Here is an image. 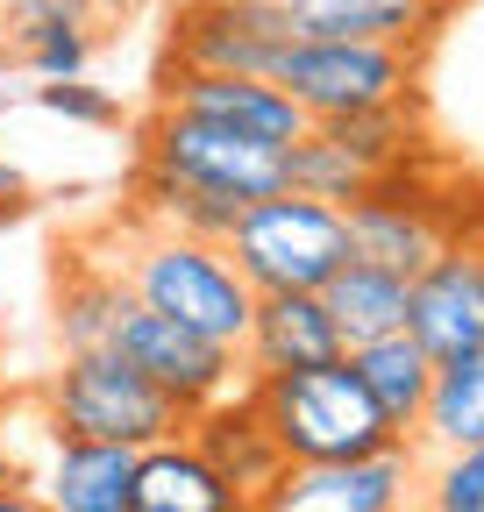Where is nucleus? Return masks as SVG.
<instances>
[{"label": "nucleus", "mask_w": 484, "mask_h": 512, "mask_svg": "<svg viewBox=\"0 0 484 512\" xmlns=\"http://www.w3.org/2000/svg\"><path fill=\"white\" fill-rule=\"evenodd\" d=\"M136 171L178 178L193 192H214L228 207H250L285 192V150L257 143V136H235L221 121L200 114H178V107H150V121L136 128Z\"/></svg>", "instance_id": "obj_6"}, {"label": "nucleus", "mask_w": 484, "mask_h": 512, "mask_svg": "<svg viewBox=\"0 0 484 512\" xmlns=\"http://www.w3.org/2000/svg\"><path fill=\"white\" fill-rule=\"evenodd\" d=\"M406 335L442 356L484 349V235H449L428 264L406 278Z\"/></svg>", "instance_id": "obj_9"}, {"label": "nucleus", "mask_w": 484, "mask_h": 512, "mask_svg": "<svg viewBox=\"0 0 484 512\" xmlns=\"http://www.w3.org/2000/svg\"><path fill=\"white\" fill-rule=\"evenodd\" d=\"M0 185H8V164H0Z\"/></svg>", "instance_id": "obj_31"}, {"label": "nucleus", "mask_w": 484, "mask_h": 512, "mask_svg": "<svg viewBox=\"0 0 484 512\" xmlns=\"http://www.w3.org/2000/svg\"><path fill=\"white\" fill-rule=\"evenodd\" d=\"M157 107L221 121V128H235V136H257V143H278V150L307 136V114L292 107L285 86H271V79H242V72H164Z\"/></svg>", "instance_id": "obj_12"}, {"label": "nucleus", "mask_w": 484, "mask_h": 512, "mask_svg": "<svg viewBox=\"0 0 484 512\" xmlns=\"http://www.w3.org/2000/svg\"><path fill=\"white\" fill-rule=\"evenodd\" d=\"M228 264L242 271L250 292H321L342 264H349V214L307 192H271L235 214V228L221 235Z\"/></svg>", "instance_id": "obj_3"}, {"label": "nucleus", "mask_w": 484, "mask_h": 512, "mask_svg": "<svg viewBox=\"0 0 484 512\" xmlns=\"http://www.w3.org/2000/svg\"><path fill=\"white\" fill-rule=\"evenodd\" d=\"M285 8H299V0H285Z\"/></svg>", "instance_id": "obj_32"}, {"label": "nucleus", "mask_w": 484, "mask_h": 512, "mask_svg": "<svg viewBox=\"0 0 484 512\" xmlns=\"http://www.w3.org/2000/svg\"><path fill=\"white\" fill-rule=\"evenodd\" d=\"M413 470H420L413 441H392V448H378V456H356V463L292 470L264 512H385L392 498L413 491Z\"/></svg>", "instance_id": "obj_13"}, {"label": "nucleus", "mask_w": 484, "mask_h": 512, "mask_svg": "<svg viewBox=\"0 0 484 512\" xmlns=\"http://www.w3.org/2000/svg\"><path fill=\"white\" fill-rule=\"evenodd\" d=\"M349 370H356V384H363V392H371V406L392 420V434H399V441H413L420 406H428L435 356H428V349H420V342L399 328V335H378V342L349 349Z\"/></svg>", "instance_id": "obj_19"}, {"label": "nucleus", "mask_w": 484, "mask_h": 512, "mask_svg": "<svg viewBox=\"0 0 484 512\" xmlns=\"http://www.w3.org/2000/svg\"><path fill=\"white\" fill-rule=\"evenodd\" d=\"M150 8V0H86V22L100 29V22H136Z\"/></svg>", "instance_id": "obj_27"}, {"label": "nucleus", "mask_w": 484, "mask_h": 512, "mask_svg": "<svg viewBox=\"0 0 484 512\" xmlns=\"http://www.w3.org/2000/svg\"><path fill=\"white\" fill-rule=\"evenodd\" d=\"M321 306H328L335 335H342V356H349L363 342L406 328V278L385 271V264H371V256H349V264L321 285Z\"/></svg>", "instance_id": "obj_18"}, {"label": "nucleus", "mask_w": 484, "mask_h": 512, "mask_svg": "<svg viewBox=\"0 0 484 512\" xmlns=\"http://www.w3.org/2000/svg\"><path fill=\"white\" fill-rule=\"evenodd\" d=\"M299 36L285 0H178L164 72H242L271 79L278 50Z\"/></svg>", "instance_id": "obj_7"}, {"label": "nucleus", "mask_w": 484, "mask_h": 512, "mask_svg": "<svg viewBox=\"0 0 484 512\" xmlns=\"http://www.w3.org/2000/svg\"><path fill=\"white\" fill-rule=\"evenodd\" d=\"M413 441H428V448H484V349L435 363Z\"/></svg>", "instance_id": "obj_21"}, {"label": "nucleus", "mask_w": 484, "mask_h": 512, "mask_svg": "<svg viewBox=\"0 0 484 512\" xmlns=\"http://www.w3.org/2000/svg\"><path fill=\"white\" fill-rule=\"evenodd\" d=\"M36 107L57 114V121H79V128H114L121 121V100L107 86H86V79H36Z\"/></svg>", "instance_id": "obj_25"}, {"label": "nucleus", "mask_w": 484, "mask_h": 512, "mask_svg": "<svg viewBox=\"0 0 484 512\" xmlns=\"http://www.w3.org/2000/svg\"><path fill=\"white\" fill-rule=\"evenodd\" d=\"M57 15H86V0H8V29H36Z\"/></svg>", "instance_id": "obj_26"}, {"label": "nucleus", "mask_w": 484, "mask_h": 512, "mask_svg": "<svg viewBox=\"0 0 484 512\" xmlns=\"http://www.w3.org/2000/svg\"><path fill=\"white\" fill-rule=\"evenodd\" d=\"M0 484H22V456H15V441H8V413H0Z\"/></svg>", "instance_id": "obj_29"}, {"label": "nucleus", "mask_w": 484, "mask_h": 512, "mask_svg": "<svg viewBox=\"0 0 484 512\" xmlns=\"http://www.w3.org/2000/svg\"><path fill=\"white\" fill-rule=\"evenodd\" d=\"M456 15V0H299V36H356V43H428Z\"/></svg>", "instance_id": "obj_17"}, {"label": "nucleus", "mask_w": 484, "mask_h": 512, "mask_svg": "<svg viewBox=\"0 0 484 512\" xmlns=\"http://www.w3.org/2000/svg\"><path fill=\"white\" fill-rule=\"evenodd\" d=\"M285 185L292 192H307V200H328V207H349V200H363L378 178L363 171L321 121H307V136L299 143H285Z\"/></svg>", "instance_id": "obj_22"}, {"label": "nucleus", "mask_w": 484, "mask_h": 512, "mask_svg": "<svg viewBox=\"0 0 484 512\" xmlns=\"http://www.w3.org/2000/svg\"><path fill=\"white\" fill-rule=\"evenodd\" d=\"M186 441L214 463V477H221L242 505H250V512H264V505L278 498V484L292 477L285 448L271 441V427H264V413H257V399H250V384H235L228 399L186 413Z\"/></svg>", "instance_id": "obj_11"}, {"label": "nucleus", "mask_w": 484, "mask_h": 512, "mask_svg": "<svg viewBox=\"0 0 484 512\" xmlns=\"http://www.w3.org/2000/svg\"><path fill=\"white\" fill-rule=\"evenodd\" d=\"M271 86L292 93L307 121H342L399 107L420 86V43H356V36H292L271 64Z\"/></svg>", "instance_id": "obj_5"}, {"label": "nucleus", "mask_w": 484, "mask_h": 512, "mask_svg": "<svg viewBox=\"0 0 484 512\" xmlns=\"http://www.w3.org/2000/svg\"><path fill=\"white\" fill-rule=\"evenodd\" d=\"M36 406H43L50 434H79V441L150 448V441L186 434V413H178L136 363H121L114 349H72L65 363L43 377Z\"/></svg>", "instance_id": "obj_4"}, {"label": "nucleus", "mask_w": 484, "mask_h": 512, "mask_svg": "<svg viewBox=\"0 0 484 512\" xmlns=\"http://www.w3.org/2000/svg\"><path fill=\"white\" fill-rule=\"evenodd\" d=\"M114 356L136 363L178 413H200V406L228 399L235 384H242V356H235V349H221V342H207V335H193V328H178V320H164V313H150V306H129V313H121Z\"/></svg>", "instance_id": "obj_8"}, {"label": "nucleus", "mask_w": 484, "mask_h": 512, "mask_svg": "<svg viewBox=\"0 0 484 512\" xmlns=\"http://www.w3.org/2000/svg\"><path fill=\"white\" fill-rule=\"evenodd\" d=\"M250 399L271 427V441L285 448L292 470H321V463H356L392 448V420L371 406V392L356 384L349 356L314 363V370H278V377H242Z\"/></svg>", "instance_id": "obj_2"}, {"label": "nucleus", "mask_w": 484, "mask_h": 512, "mask_svg": "<svg viewBox=\"0 0 484 512\" xmlns=\"http://www.w3.org/2000/svg\"><path fill=\"white\" fill-rule=\"evenodd\" d=\"M0 512H50V505H43V491L22 477V484H0Z\"/></svg>", "instance_id": "obj_28"}, {"label": "nucleus", "mask_w": 484, "mask_h": 512, "mask_svg": "<svg viewBox=\"0 0 484 512\" xmlns=\"http://www.w3.org/2000/svg\"><path fill=\"white\" fill-rule=\"evenodd\" d=\"M121 285L136 292V306L178 320V328H193L221 349H242L250 335V306L257 292L242 285V271L228 264L221 242H200V235H171V228H136L129 221V242L114 256Z\"/></svg>", "instance_id": "obj_1"}, {"label": "nucleus", "mask_w": 484, "mask_h": 512, "mask_svg": "<svg viewBox=\"0 0 484 512\" xmlns=\"http://www.w3.org/2000/svg\"><path fill=\"white\" fill-rule=\"evenodd\" d=\"M242 377H278V370H314L342 356V335L321 306V292H257L250 335H242Z\"/></svg>", "instance_id": "obj_14"}, {"label": "nucleus", "mask_w": 484, "mask_h": 512, "mask_svg": "<svg viewBox=\"0 0 484 512\" xmlns=\"http://www.w3.org/2000/svg\"><path fill=\"white\" fill-rule=\"evenodd\" d=\"M129 512H250V505L214 477V463L200 456L186 434H171V441L136 448Z\"/></svg>", "instance_id": "obj_16"}, {"label": "nucleus", "mask_w": 484, "mask_h": 512, "mask_svg": "<svg viewBox=\"0 0 484 512\" xmlns=\"http://www.w3.org/2000/svg\"><path fill=\"white\" fill-rule=\"evenodd\" d=\"M129 477H136V448L50 434V463H43L36 491L50 512H129Z\"/></svg>", "instance_id": "obj_15"}, {"label": "nucleus", "mask_w": 484, "mask_h": 512, "mask_svg": "<svg viewBox=\"0 0 484 512\" xmlns=\"http://www.w3.org/2000/svg\"><path fill=\"white\" fill-rule=\"evenodd\" d=\"M93 22L86 15H57V22H36V29H15V64L29 79H86L93 64Z\"/></svg>", "instance_id": "obj_23"}, {"label": "nucleus", "mask_w": 484, "mask_h": 512, "mask_svg": "<svg viewBox=\"0 0 484 512\" xmlns=\"http://www.w3.org/2000/svg\"><path fill=\"white\" fill-rule=\"evenodd\" d=\"M136 306V292L121 285L114 264H93V256H79V264L57 271V342L72 349H114V328L121 313Z\"/></svg>", "instance_id": "obj_20"}, {"label": "nucleus", "mask_w": 484, "mask_h": 512, "mask_svg": "<svg viewBox=\"0 0 484 512\" xmlns=\"http://www.w3.org/2000/svg\"><path fill=\"white\" fill-rule=\"evenodd\" d=\"M342 214H349V249L371 256V264H385V271H399V278H413V271L456 235V214L413 178V164H406V171H385V178L363 192V200H349Z\"/></svg>", "instance_id": "obj_10"}, {"label": "nucleus", "mask_w": 484, "mask_h": 512, "mask_svg": "<svg viewBox=\"0 0 484 512\" xmlns=\"http://www.w3.org/2000/svg\"><path fill=\"white\" fill-rule=\"evenodd\" d=\"M413 498L428 512H484V448H435L413 470Z\"/></svg>", "instance_id": "obj_24"}, {"label": "nucleus", "mask_w": 484, "mask_h": 512, "mask_svg": "<svg viewBox=\"0 0 484 512\" xmlns=\"http://www.w3.org/2000/svg\"><path fill=\"white\" fill-rule=\"evenodd\" d=\"M385 512H428V505H420V498H413V491H406V498H392V505H385Z\"/></svg>", "instance_id": "obj_30"}]
</instances>
